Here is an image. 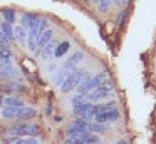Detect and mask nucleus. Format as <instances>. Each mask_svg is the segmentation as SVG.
I'll use <instances>...</instances> for the list:
<instances>
[{
    "mask_svg": "<svg viewBox=\"0 0 156 144\" xmlns=\"http://www.w3.org/2000/svg\"><path fill=\"white\" fill-rule=\"evenodd\" d=\"M45 29H47V20L39 19V22L35 23V25L30 29V32L27 33V47H29L30 52H35L37 42H39V39H41V35L45 32Z\"/></svg>",
    "mask_w": 156,
    "mask_h": 144,
    "instance_id": "obj_1",
    "label": "nucleus"
},
{
    "mask_svg": "<svg viewBox=\"0 0 156 144\" xmlns=\"http://www.w3.org/2000/svg\"><path fill=\"white\" fill-rule=\"evenodd\" d=\"M86 77H87V72H86V70H79V69L71 70L69 76L66 77V80L62 82L61 90H62V92H71V90L76 89V87H77L79 84L86 79Z\"/></svg>",
    "mask_w": 156,
    "mask_h": 144,
    "instance_id": "obj_2",
    "label": "nucleus"
},
{
    "mask_svg": "<svg viewBox=\"0 0 156 144\" xmlns=\"http://www.w3.org/2000/svg\"><path fill=\"white\" fill-rule=\"evenodd\" d=\"M104 79H106V74H99V76H94V77H87V79H84V80H82V82L77 86L79 94L86 96V94H89L91 90L98 89L99 86H102Z\"/></svg>",
    "mask_w": 156,
    "mask_h": 144,
    "instance_id": "obj_3",
    "label": "nucleus"
},
{
    "mask_svg": "<svg viewBox=\"0 0 156 144\" xmlns=\"http://www.w3.org/2000/svg\"><path fill=\"white\" fill-rule=\"evenodd\" d=\"M39 132H41V127L37 124H22V126H17L14 129H10V134L22 136V137H34Z\"/></svg>",
    "mask_w": 156,
    "mask_h": 144,
    "instance_id": "obj_4",
    "label": "nucleus"
},
{
    "mask_svg": "<svg viewBox=\"0 0 156 144\" xmlns=\"http://www.w3.org/2000/svg\"><path fill=\"white\" fill-rule=\"evenodd\" d=\"M111 94V86H99L98 89H94V90H91L89 92V96H87V99L91 100V102H96V100H101V99H106V97Z\"/></svg>",
    "mask_w": 156,
    "mask_h": 144,
    "instance_id": "obj_5",
    "label": "nucleus"
},
{
    "mask_svg": "<svg viewBox=\"0 0 156 144\" xmlns=\"http://www.w3.org/2000/svg\"><path fill=\"white\" fill-rule=\"evenodd\" d=\"M92 104L91 102H82V104H77V106H74V114L77 117H81V119H89V117H92Z\"/></svg>",
    "mask_w": 156,
    "mask_h": 144,
    "instance_id": "obj_6",
    "label": "nucleus"
},
{
    "mask_svg": "<svg viewBox=\"0 0 156 144\" xmlns=\"http://www.w3.org/2000/svg\"><path fill=\"white\" fill-rule=\"evenodd\" d=\"M118 117H119V111L116 107H111L104 112L96 114V122H109V121H116Z\"/></svg>",
    "mask_w": 156,
    "mask_h": 144,
    "instance_id": "obj_7",
    "label": "nucleus"
},
{
    "mask_svg": "<svg viewBox=\"0 0 156 144\" xmlns=\"http://www.w3.org/2000/svg\"><path fill=\"white\" fill-rule=\"evenodd\" d=\"M82 59H84V52H76V54H72L71 59L66 60V64L62 65V69H64V70H69V72H71V70H74V67L77 65V64L81 62Z\"/></svg>",
    "mask_w": 156,
    "mask_h": 144,
    "instance_id": "obj_8",
    "label": "nucleus"
},
{
    "mask_svg": "<svg viewBox=\"0 0 156 144\" xmlns=\"http://www.w3.org/2000/svg\"><path fill=\"white\" fill-rule=\"evenodd\" d=\"M71 141L74 144H98L99 142V137L96 134H84V136H79V137H71Z\"/></svg>",
    "mask_w": 156,
    "mask_h": 144,
    "instance_id": "obj_9",
    "label": "nucleus"
},
{
    "mask_svg": "<svg viewBox=\"0 0 156 144\" xmlns=\"http://www.w3.org/2000/svg\"><path fill=\"white\" fill-rule=\"evenodd\" d=\"M51 40H52V30H51V29H45V32L41 35V39H39V42H37V49H35V54L39 55V54H41V50L44 49V47L47 45L49 42H51Z\"/></svg>",
    "mask_w": 156,
    "mask_h": 144,
    "instance_id": "obj_10",
    "label": "nucleus"
},
{
    "mask_svg": "<svg viewBox=\"0 0 156 144\" xmlns=\"http://www.w3.org/2000/svg\"><path fill=\"white\" fill-rule=\"evenodd\" d=\"M57 45H59V44L55 42V40H52V42H49L47 45H45L44 49L41 50V54H39V55H41L42 59H45V60L52 59V57H54V52H55V49H57Z\"/></svg>",
    "mask_w": 156,
    "mask_h": 144,
    "instance_id": "obj_11",
    "label": "nucleus"
},
{
    "mask_svg": "<svg viewBox=\"0 0 156 144\" xmlns=\"http://www.w3.org/2000/svg\"><path fill=\"white\" fill-rule=\"evenodd\" d=\"M22 109L24 107H19V106H7L4 109V112H2V116L5 117V119H12V117H19L22 112Z\"/></svg>",
    "mask_w": 156,
    "mask_h": 144,
    "instance_id": "obj_12",
    "label": "nucleus"
},
{
    "mask_svg": "<svg viewBox=\"0 0 156 144\" xmlns=\"http://www.w3.org/2000/svg\"><path fill=\"white\" fill-rule=\"evenodd\" d=\"M39 19H41V17L35 15V13H24V17H22V25H24L25 29H32V27L39 22Z\"/></svg>",
    "mask_w": 156,
    "mask_h": 144,
    "instance_id": "obj_13",
    "label": "nucleus"
},
{
    "mask_svg": "<svg viewBox=\"0 0 156 144\" xmlns=\"http://www.w3.org/2000/svg\"><path fill=\"white\" fill-rule=\"evenodd\" d=\"M0 30H2V33H4L9 40H12L15 37L14 27H12V23H9V22H0Z\"/></svg>",
    "mask_w": 156,
    "mask_h": 144,
    "instance_id": "obj_14",
    "label": "nucleus"
},
{
    "mask_svg": "<svg viewBox=\"0 0 156 144\" xmlns=\"http://www.w3.org/2000/svg\"><path fill=\"white\" fill-rule=\"evenodd\" d=\"M14 32H15V39L19 40V44L25 47V37H27V29H25L24 25H19L17 29H14Z\"/></svg>",
    "mask_w": 156,
    "mask_h": 144,
    "instance_id": "obj_15",
    "label": "nucleus"
},
{
    "mask_svg": "<svg viewBox=\"0 0 156 144\" xmlns=\"http://www.w3.org/2000/svg\"><path fill=\"white\" fill-rule=\"evenodd\" d=\"M71 49V42H61L57 45V49H55V52H54V57H62V55H66V52Z\"/></svg>",
    "mask_w": 156,
    "mask_h": 144,
    "instance_id": "obj_16",
    "label": "nucleus"
},
{
    "mask_svg": "<svg viewBox=\"0 0 156 144\" xmlns=\"http://www.w3.org/2000/svg\"><path fill=\"white\" fill-rule=\"evenodd\" d=\"M35 114H37V111L32 109V107H24L20 112V116H19V119L22 121H27V119H32V117H35Z\"/></svg>",
    "mask_w": 156,
    "mask_h": 144,
    "instance_id": "obj_17",
    "label": "nucleus"
},
{
    "mask_svg": "<svg viewBox=\"0 0 156 144\" xmlns=\"http://www.w3.org/2000/svg\"><path fill=\"white\" fill-rule=\"evenodd\" d=\"M2 17H4V22L14 23L15 22V10L14 9H4L2 10Z\"/></svg>",
    "mask_w": 156,
    "mask_h": 144,
    "instance_id": "obj_18",
    "label": "nucleus"
},
{
    "mask_svg": "<svg viewBox=\"0 0 156 144\" xmlns=\"http://www.w3.org/2000/svg\"><path fill=\"white\" fill-rule=\"evenodd\" d=\"M89 129L94 131V132H106L108 126H104V122H94V124H89Z\"/></svg>",
    "mask_w": 156,
    "mask_h": 144,
    "instance_id": "obj_19",
    "label": "nucleus"
},
{
    "mask_svg": "<svg viewBox=\"0 0 156 144\" xmlns=\"http://www.w3.org/2000/svg\"><path fill=\"white\" fill-rule=\"evenodd\" d=\"M10 76H15V70L10 69V67H0V79H5V77H10Z\"/></svg>",
    "mask_w": 156,
    "mask_h": 144,
    "instance_id": "obj_20",
    "label": "nucleus"
},
{
    "mask_svg": "<svg viewBox=\"0 0 156 144\" xmlns=\"http://www.w3.org/2000/svg\"><path fill=\"white\" fill-rule=\"evenodd\" d=\"M5 104H7V106H19V107H24V102H22L20 99H17V97H7V99L4 100Z\"/></svg>",
    "mask_w": 156,
    "mask_h": 144,
    "instance_id": "obj_21",
    "label": "nucleus"
},
{
    "mask_svg": "<svg viewBox=\"0 0 156 144\" xmlns=\"http://www.w3.org/2000/svg\"><path fill=\"white\" fill-rule=\"evenodd\" d=\"M4 89H5V90H19V92H24L25 87L22 86V84H7Z\"/></svg>",
    "mask_w": 156,
    "mask_h": 144,
    "instance_id": "obj_22",
    "label": "nucleus"
},
{
    "mask_svg": "<svg viewBox=\"0 0 156 144\" xmlns=\"http://www.w3.org/2000/svg\"><path fill=\"white\" fill-rule=\"evenodd\" d=\"M109 5H111V0H99V10L101 12H108Z\"/></svg>",
    "mask_w": 156,
    "mask_h": 144,
    "instance_id": "obj_23",
    "label": "nucleus"
},
{
    "mask_svg": "<svg viewBox=\"0 0 156 144\" xmlns=\"http://www.w3.org/2000/svg\"><path fill=\"white\" fill-rule=\"evenodd\" d=\"M84 97H86V96H82V94H77V96H74V97H72V100H71V102H72V106H77V104L86 102V100H84Z\"/></svg>",
    "mask_w": 156,
    "mask_h": 144,
    "instance_id": "obj_24",
    "label": "nucleus"
},
{
    "mask_svg": "<svg viewBox=\"0 0 156 144\" xmlns=\"http://www.w3.org/2000/svg\"><path fill=\"white\" fill-rule=\"evenodd\" d=\"M15 144H39V142H37V139H30L29 137V139H17Z\"/></svg>",
    "mask_w": 156,
    "mask_h": 144,
    "instance_id": "obj_25",
    "label": "nucleus"
},
{
    "mask_svg": "<svg viewBox=\"0 0 156 144\" xmlns=\"http://www.w3.org/2000/svg\"><path fill=\"white\" fill-rule=\"evenodd\" d=\"M124 17H126V12H122L121 15H119V19H118V23H121V22H122V19H124Z\"/></svg>",
    "mask_w": 156,
    "mask_h": 144,
    "instance_id": "obj_26",
    "label": "nucleus"
},
{
    "mask_svg": "<svg viewBox=\"0 0 156 144\" xmlns=\"http://www.w3.org/2000/svg\"><path fill=\"white\" fill-rule=\"evenodd\" d=\"M118 144H126V141H124V139H121V141H118Z\"/></svg>",
    "mask_w": 156,
    "mask_h": 144,
    "instance_id": "obj_27",
    "label": "nucleus"
},
{
    "mask_svg": "<svg viewBox=\"0 0 156 144\" xmlns=\"http://www.w3.org/2000/svg\"><path fill=\"white\" fill-rule=\"evenodd\" d=\"M2 104H4V97L0 96V106H2Z\"/></svg>",
    "mask_w": 156,
    "mask_h": 144,
    "instance_id": "obj_28",
    "label": "nucleus"
},
{
    "mask_svg": "<svg viewBox=\"0 0 156 144\" xmlns=\"http://www.w3.org/2000/svg\"><path fill=\"white\" fill-rule=\"evenodd\" d=\"M114 2H116V3H121V2H122V0H114Z\"/></svg>",
    "mask_w": 156,
    "mask_h": 144,
    "instance_id": "obj_29",
    "label": "nucleus"
},
{
    "mask_svg": "<svg viewBox=\"0 0 156 144\" xmlns=\"http://www.w3.org/2000/svg\"><path fill=\"white\" fill-rule=\"evenodd\" d=\"M122 2H128V0H122Z\"/></svg>",
    "mask_w": 156,
    "mask_h": 144,
    "instance_id": "obj_30",
    "label": "nucleus"
},
{
    "mask_svg": "<svg viewBox=\"0 0 156 144\" xmlns=\"http://www.w3.org/2000/svg\"><path fill=\"white\" fill-rule=\"evenodd\" d=\"M94 2H98V0H94Z\"/></svg>",
    "mask_w": 156,
    "mask_h": 144,
    "instance_id": "obj_31",
    "label": "nucleus"
}]
</instances>
